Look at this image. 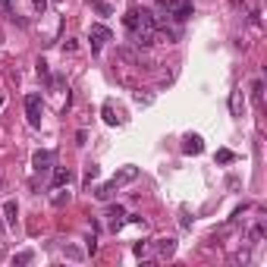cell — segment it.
I'll use <instances>...</instances> for the list:
<instances>
[{
	"label": "cell",
	"mask_w": 267,
	"mask_h": 267,
	"mask_svg": "<svg viewBox=\"0 0 267 267\" xmlns=\"http://www.w3.org/2000/svg\"><path fill=\"white\" fill-rule=\"evenodd\" d=\"M135 179H138V167H132V164H129V167H123V170H117V173H113V176L107 179L101 189L95 192V198H98V201H110V198L117 195V192L123 189L126 183H135Z\"/></svg>",
	"instance_id": "1"
},
{
	"label": "cell",
	"mask_w": 267,
	"mask_h": 267,
	"mask_svg": "<svg viewBox=\"0 0 267 267\" xmlns=\"http://www.w3.org/2000/svg\"><path fill=\"white\" fill-rule=\"evenodd\" d=\"M25 117H29V126L38 129L41 126V117H44V101L41 95H25Z\"/></svg>",
	"instance_id": "2"
},
{
	"label": "cell",
	"mask_w": 267,
	"mask_h": 267,
	"mask_svg": "<svg viewBox=\"0 0 267 267\" xmlns=\"http://www.w3.org/2000/svg\"><path fill=\"white\" fill-rule=\"evenodd\" d=\"M88 38H91V50L98 53V50H101V48H104L107 41H110L113 35H110V29H107V25H101V22H95V25H91V32H88Z\"/></svg>",
	"instance_id": "3"
},
{
	"label": "cell",
	"mask_w": 267,
	"mask_h": 267,
	"mask_svg": "<svg viewBox=\"0 0 267 267\" xmlns=\"http://www.w3.org/2000/svg\"><path fill=\"white\" fill-rule=\"evenodd\" d=\"M176 22H189L192 16H195V3L192 0H176V6H173V13H170Z\"/></svg>",
	"instance_id": "4"
},
{
	"label": "cell",
	"mask_w": 267,
	"mask_h": 267,
	"mask_svg": "<svg viewBox=\"0 0 267 267\" xmlns=\"http://www.w3.org/2000/svg\"><path fill=\"white\" fill-rule=\"evenodd\" d=\"M32 167H35L38 173L53 170V151H35V154H32Z\"/></svg>",
	"instance_id": "5"
},
{
	"label": "cell",
	"mask_w": 267,
	"mask_h": 267,
	"mask_svg": "<svg viewBox=\"0 0 267 267\" xmlns=\"http://www.w3.org/2000/svg\"><path fill=\"white\" fill-rule=\"evenodd\" d=\"M123 223H126V211L119 208V204L107 211V230H110V233H119V230H123Z\"/></svg>",
	"instance_id": "6"
},
{
	"label": "cell",
	"mask_w": 267,
	"mask_h": 267,
	"mask_svg": "<svg viewBox=\"0 0 267 267\" xmlns=\"http://www.w3.org/2000/svg\"><path fill=\"white\" fill-rule=\"evenodd\" d=\"M201 151H204V142H201V135L189 132V135L183 138V154H201Z\"/></svg>",
	"instance_id": "7"
},
{
	"label": "cell",
	"mask_w": 267,
	"mask_h": 267,
	"mask_svg": "<svg viewBox=\"0 0 267 267\" xmlns=\"http://www.w3.org/2000/svg\"><path fill=\"white\" fill-rule=\"evenodd\" d=\"M0 13H3V16L10 19V22H16V25H25V19L19 16V10L13 6V0H0Z\"/></svg>",
	"instance_id": "8"
},
{
	"label": "cell",
	"mask_w": 267,
	"mask_h": 267,
	"mask_svg": "<svg viewBox=\"0 0 267 267\" xmlns=\"http://www.w3.org/2000/svg\"><path fill=\"white\" fill-rule=\"evenodd\" d=\"M69 183H72V173L66 170V167H57V170H53L50 185H53V189H63V185H69Z\"/></svg>",
	"instance_id": "9"
},
{
	"label": "cell",
	"mask_w": 267,
	"mask_h": 267,
	"mask_svg": "<svg viewBox=\"0 0 267 267\" xmlns=\"http://www.w3.org/2000/svg\"><path fill=\"white\" fill-rule=\"evenodd\" d=\"M16 220H19V204L10 198V201H3V223L6 226H16Z\"/></svg>",
	"instance_id": "10"
},
{
	"label": "cell",
	"mask_w": 267,
	"mask_h": 267,
	"mask_svg": "<svg viewBox=\"0 0 267 267\" xmlns=\"http://www.w3.org/2000/svg\"><path fill=\"white\" fill-rule=\"evenodd\" d=\"M154 251H157V258H170L173 251H176V239H157Z\"/></svg>",
	"instance_id": "11"
},
{
	"label": "cell",
	"mask_w": 267,
	"mask_h": 267,
	"mask_svg": "<svg viewBox=\"0 0 267 267\" xmlns=\"http://www.w3.org/2000/svg\"><path fill=\"white\" fill-rule=\"evenodd\" d=\"M230 110H233V117H242V91L230 95Z\"/></svg>",
	"instance_id": "12"
},
{
	"label": "cell",
	"mask_w": 267,
	"mask_h": 267,
	"mask_svg": "<svg viewBox=\"0 0 267 267\" xmlns=\"http://www.w3.org/2000/svg\"><path fill=\"white\" fill-rule=\"evenodd\" d=\"M95 179H98V167L88 164V167H85V173H82V185H91Z\"/></svg>",
	"instance_id": "13"
},
{
	"label": "cell",
	"mask_w": 267,
	"mask_h": 267,
	"mask_svg": "<svg viewBox=\"0 0 267 267\" xmlns=\"http://www.w3.org/2000/svg\"><path fill=\"white\" fill-rule=\"evenodd\" d=\"M261 98H264V82H261V79H255V82H251V101L261 104Z\"/></svg>",
	"instance_id": "14"
},
{
	"label": "cell",
	"mask_w": 267,
	"mask_h": 267,
	"mask_svg": "<svg viewBox=\"0 0 267 267\" xmlns=\"http://www.w3.org/2000/svg\"><path fill=\"white\" fill-rule=\"evenodd\" d=\"M214 157H217V164H233V160H236V154H233L230 148H220Z\"/></svg>",
	"instance_id": "15"
},
{
	"label": "cell",
	"mask_w": 267,
	"mask_h": 267,
	"mask_svg": "<svg viewBox=\"0 0 267 267\" xmlns=\"http://www.w3.org/2000/svg\"><path fill=\"white\" fill-rule=\"evenodd\" d=\"M101 113H104V123H107V126H117V123H119V119L113 117V104H110V101L104 104V110H101Z\"/></svg>",
	"instance_id": "16"
},
{
	"label": "cell",
	"mask_w": 267,
	"mask_h": 267,
	"mask_svg": "<svg viewBox=\"0 0 267 267\" xmlns=\"http://www.w3.org/2000/svg\"><path fill=\"white\" fill-rule=\"evenodd\" d=\"M32 258H35V255H32V251H19V255L13 258V267H22V264H29Z\"/></svg>",
	"instance_id": "17"
},
{
	"label": "cell",
	"mask_w": 267,
	"mask_h": 267,
	"mask_svg": "<svg viewBox=\"0 0 267 267\" xmlns=\"http://www.w3.org/2000/svg\"><path fill=\"white\" fill-rule=\"evenodd\" d=\"M91 6H95V10H98V13H101V16H110V13H113V10H110V6H107V3H104V0H91Z\"/></svg>",
	"instance_id": "18"
},
{
	"label": "cell",
	"mask_w": 267,
	"mask_h": 267,
	"mask_svg": "<svg viewBox=\"0 0 267 267\" xmlns=\"http://www.w3.org/2000/svg\"><path fill=\"white\" fill-rule=\"evenodd\" d=\"M173 6H176V0H157V10H164L167 16L173 13Z\"/></svg>",
	"instance_id": "19"
},
{
	"label": "cell",
	"mask_w": 267,
	"mask_h": 267,
	"mask_svg": "<svg viewBox=\"0 0 267 267\" xmlns=\"http://www.w3.org/2000/svg\"><path fill=\"white\" fill-rule=\"evenodd\" d=\"M85 249H88V255H95V251H98V236H95V233L85 239Z\"/></svg>",
	"instance_id": "20"
},
{
	"label": "cell",
	"mask_w": 267,
	"mask_h": 267,
	"mask_svg": "<svg viewBox=\"0 0 267 267\" xmlns=\"http://www.w3.org/2000/svg\"><path fill=\"white\" fill-rule=\"evenodd\" d=\"M66 201H69V192H60V195H53V208H63Z\"/></svg>",
	"instance_id": "21"
},
{
	"label": "cell",
	"mask_w": 267,
	"mask_h": 267,
	"mask_svg": "<svg viewBox=\"0 0 267 267\" xmlns=\"http://www.w3.org/2000/svg\"><path fill=\"white\" fill-rule=\"evenodd\" d=\"M132 251H135L138 258H145V255H148V242H135V249H132Z\"/></svg>",
	"instance_id": "22"
},
{
	"label": "cell",
	"mask_w": 267,
	"mask_h": 267,
	"mask_svg": "<svg viewBox=\"0 0 267 267\" xmlns=\"http://www.w3.org/2000/svg\"><path fill=\"white\" fill-rule=\"evenodd\" d=\"M151 101H154V98H151V95H142V91H138V95H135V104H151Z\"/></svg>",
	"instance_id": "23"
},
{
	"label": "cell",
	"mask_w": 267,
	"mask_h": 267,
	"mask_svg": "<svg viewBox=\"0 0 267 267\" xmlns=\"http://www.w3.org/2000/svg\"><path fill=\"white\" fill-rule=\"evenodd\" d=\"M38 76L48 79V63H44V60H38Z\"/></svg>",
	"instance_id": "24"
},
{
	"label": "cell",
	"mask_w": 267,
	"mask_h": 267,
	"mask_svg": "<svg viewBox=\"0 0 267 267\" xmlns=\"http://www.w3.org/2000/svg\"><path fill=\"white\" fill-rule=\"evenodd\" d=\"M32 3H35V10H38V13L48 10V0H32Z\"/></svg>",
	"instance_id": "25"
},
{
	"label": "cell",
	"mask_w": 267,
	"mask_h": 267,
	"mask_svg": "<svg viewBox=\"0 0 267 267\" xmlns=\"http://www.w3.org/2000/svg\"><path fill=\"white\" fill-rule=\"evenodd\" d=\"M3 233H6V223H3V217H0V239H3Z\"/></svg>",
	"instance_id": "26"
},
{
	"label": "cell",
	"mask_w": 267,
	"mask_h": 267,
	"mask_svg": "<svg viewBox=\"0 0 267 267\" xmlns=\"http://www.w3.org/2000/svg\"><path fill=\"white\" fill-rule=\"evenodd\" d=\"M0 110H3V98H0Z\"/></svg>",
	"instance_id": "27"
}]
</instances>
